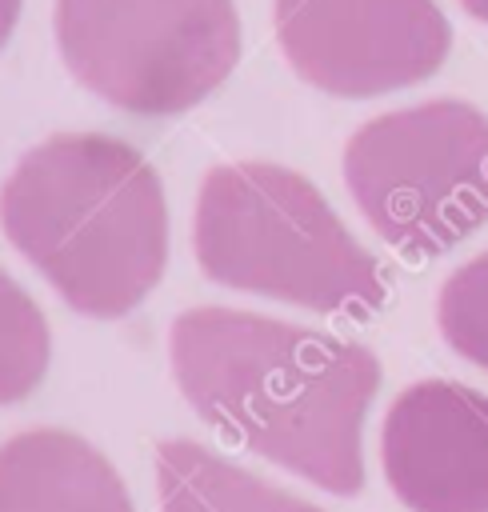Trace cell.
<instances>
[{"mask_svg": "<svg viewBox=\"0 0 488 512\" xmlns=\"http://www.w3.org/2000/svg\"><path fill=\"white\" fill-rule=\"evenodd\" d=\"M192 248L208 280L324 316L368 320L388 300L384 268L320 188L272 160L220 164L204 176Z\"/></svg>", "mask_w": 488, "mask_h": 512, "instance_id": "cell-3", "label": "cell"}, {"mask_svg": "<svg viewBox=\"0 0 488 512\" xmlns=\"http://www.w3.org/2000/svg\"><path fill=\"white\" fill-rule=\"evenodd\" d=\"M16 20H20V0H0V48L8 44Z\"/></svg>", "mask_w": 488, "mask_h": 512, "instance_id": "cell-12", "label": "cell"}, {"mask_svg": "<svg viewBox=\"0 0 488 512\" xmlns=\"http://www.w3.org/2000/svg\"><path fill=\"white\" fill-rule=\"evenodd\" d=\"M380 464L408 512H488V396L460 380L408 384L384 412Z\"/></svg>", "mask_w": 488, "mask_h": 512, "instance_id": "cell-7", "label": "cell"}, {"mask_svg": "<svg viewBox=\"0 0 488 512\" xmlns=\"http://www.w3.org/2000/svg\"><path fill=\"white\" fill-rule=\"evenodd\" d=\"M0 512H136L112 460L76 432L32 428L0 444Z\"/></svg>", "mask_w": 488, "mask_h": 512, "instance_id": "cell-8", "label": "cell"}, {"mask_svg": "<svg viewBox=\"0 0 488 512\" xmlns=\"http://www.w3.org/2000/svg\"><path fill=\"white\" fill-rule=\"evenodd\" d=\"M52 336L36 300L0 268V404L24 400L48 372Z\"/></svg>", "mask_w": 488, "mask_h": 512, "instance_id": "cell-10", "label": "cell"}, {"mask_svg": "<svg viewBox=\"0 0 488 512\" xmlns=\"http://www.w3.org/2000/svg\"><path fill=\"white\" fill-rule=\"evenodd\" d=\"M344 184L388 248L444 256L488 224V116L456 96L384 112L344 144Z\"/></svg>", "mask_w": 488, "mask_h": 512, "instance_id": "cell-4", "label": "cell"}, {"mask_svg": "<svg viewBox=\"0 0 488 512\" xmlns=\"http://www.w3.org/2000/svg\"><path fill=\"white\" fill-rule=\"evenodd\" d=\"M436 324L452 352L488 372V252L464 260L436 296Z\"/></svg>", "mask_w": 488, "mask_h": 512, "instance_id": "cell-11", "label": "cell"}, {"mask_svg": "<svg viewBox=\"0 0 488 512\" xmlns=\"http://www.w3.org/2000/svg\"><path fill=\"white\" fill-rule=\"evenodd\" d=\"M276 40L312 88L368 100L436 76L452 24L436 0H276Z\"/></svg>", "mask_w": 488, "mask_h": 512, "instance_id": "cell-6", "label": "cell"}, {"mask_svg": "<svg viewBox=\"0 0 488 512\" xmlns=\"http://www.w3.org/2000/svg\"><path fill=\"white\" fill-rule=\"evenodd\" d=\"M160 512H324L196 440L156 444Z\"/></svg>", "mask_w": 488, "mask_h": 512, "instance_id": "cell-9", "label": "cell"}, {"mask_svg": "<svg viewBox=\"0 0 488 512\" xmlns=\"http://www.w3.org/2000/svg\"><path fill=\"white\" fill-rule=\"evenodd\" d=\"M4 236L92 320L128 316L164 276L168 204L152 164L116 136L60 132L0 188Z\"/></svg>", "mask_w": 488, "mask_h": 512, "instance_id": "cell-2", "label": "cell"}, {"mask_svg": "<svg viewBox=\"0 0 488 512\" xmlns=\"http://www.w3.org/2000/svg\"><path fill=\"white\" fill-rule=\"evenodd\" d=\"M168 360L192 412L228 444L332 496L364 488L360 440L380 388V360L364 344L204 304L172 320Z\"/></svg>", "mask_w": 488, "mask_h": 512, "instance_id": "cell-1", "label": "cell"}, {"mask_svg": "<svg viewBox=\"0 0 488 512\" xmlns=\"http://www.w3.org/2000/svg\"><path fill=\"white\" fill-rule=\"evenodd\" d=\"M68 72L136 116H176L212 96L240 60L232 0H56Z\"/></svg>", "mask_w": 488, "mask_h": 512, "instance_id": "cell-5", "label": "cell"}, {"mask_svg": "<svg viewBox=\"0 0 488 512\" xmlns=\"http://www.w3.org/2000/svg\"><path fill=\"white\" fill-rule=\"evenodd\" d=\"M460 8H464L472 20H484V24H488V0H460Z\"/></svg>", "mask_w": 488, "mask_h": 512, "instance_id": "cell-13", "label": "cell"}]
</instances>
